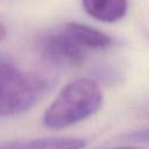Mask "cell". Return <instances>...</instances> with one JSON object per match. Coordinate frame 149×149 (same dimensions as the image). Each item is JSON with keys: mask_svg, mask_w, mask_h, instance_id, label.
Segmentation results:
<instances>
[{"mask_svg": "<svg viewBox=\"0 0 149 149\" xmlns=\"http://www.w3.org/2000/svg\"><path fill=\"white\" fill-rule=\"evenodd\" d=\"M102 104L99 84L90 78H79L62 88L45 109L43 125L49 129H63L93 115Z\"/></svg>", "mask_w": 149, "mask_h": 149, "instance_id": "obj_1", "label": "cell"}, {"mask_svg": "<svg viewBox=\"0 0 149 149\" xmlns=\"http://www.w3.org/2000/svg\"><path fill=\"white\" fill-rule=\"evenodd\" d=\"M48 87L43 76L19 70L7 54L0 52V116L17 115L30 109Z\"/></svg>", "mask_w": 149, "mask_h": 149, "instance_id": "obj_2", "label": "cell"}, {"mask_svg": "<svg viewBox=\"0 0 149 149\" xmlns=\"http://www.w3.org/2000/svg\"><path fill=\"white\" fill-rule=\"evenodd\" d=\"M37 48L48 61L69 66H79L85 61L84 49L65 31H49L37 41Z\"/></svg>", "mask_w": 149, "mask_h": 149, "instance_id": "obj_3", "label": "cell"}, {"mask_svg": "<svg viewBox=\"0 0 149 149\" xmlns=\"http://www.w3.org/2000/svg\"><path fill=\"white\" fill-rule=\"evenodd\" d=\"M64 31L83 49L87 48L94 50H105L113 44V40L109 35L84 23L69 22L65 24Z\"/></svg>", "mask_w": 149, "mask_h": 149, "instance_id": "obj_4", "label": "cell"}, {"mask_svg": "<svg viewBox=\"0 0 149 149\" xmlns=\"http://www.w3.org/2000/svg\"><path fill=\"white\" fill-rule=\"evenodd\" d=\"M85 146L86 141L83 139L50 136L9 142L1 149H83Z\"/></svg>", "mask_w": 149, "mask_h": 149, "instance_id": "obj_5", "label": "cell"}, {"mask_svg": "<svg viewBox=\"0 0 149 149\" xmlns=\"http://www.w3.org/2000/svg\"><path fill=\"white\" fill-rule=\"evenodd\" d=\"M83 8L93 19L101 22H115L127 13V0H81Z\"/></svg>", "mask_w": 149, "mask_h": 149, "instance_id": "obj_6", "label": "cell"}, {"mask_svg": "<svg viewBox=\"0 0 149 149\" xmlns=\"http://www.w3.org/2000/svg\"><path fill=\"white\" fill-rule=\"evenodd\" d=\"M7 35V31H6V27L0 22V42L6 37Z\"/></svg>", "mask_w": 149, "mask_h": 149, "instance_id": "obj_7", "label": "cell"}, {"mask_svg": "<svg viewBox=\"0 0 149 149\" xmlns=\"http://www.w3.org/2000/svg\"><path fill=\"white\" fill-rule=\"evenodd\" d=\"M114 149H140L136 147H119V148H114Z\"/></svg>", "mask_w": 149, "mask_h": 149, "instance_id": "obj_8", "label": "cell"}]
</instances>
